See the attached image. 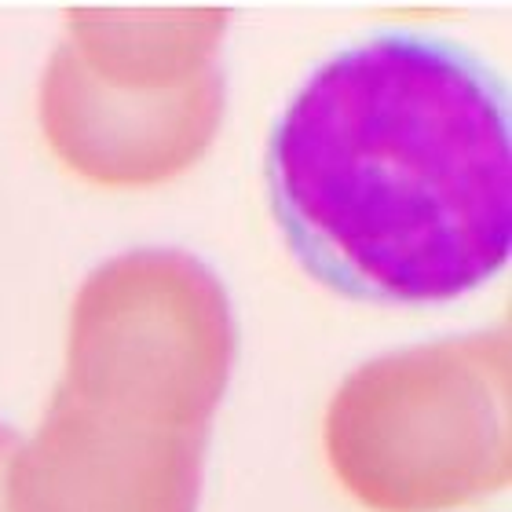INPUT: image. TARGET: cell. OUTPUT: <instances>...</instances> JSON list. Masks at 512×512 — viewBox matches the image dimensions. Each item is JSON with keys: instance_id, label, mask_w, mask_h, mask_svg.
<instances>
[{"instance_id": "obj_1", "label": "cell", "mask_w": 512, "mask_h": 512, "mask_svg": "<svg viewBox=\"0 0 512 512\" xmlns=\"http://www.w3.org/2000/svg\"><path fill=\"white\" fill-rule=\"evenodd\" d=\"M264 183L289 253L333 293L392 308L469 297L512 253L505 81L443 33H366L289 96Z\"/></svg>"}]
</instances>
